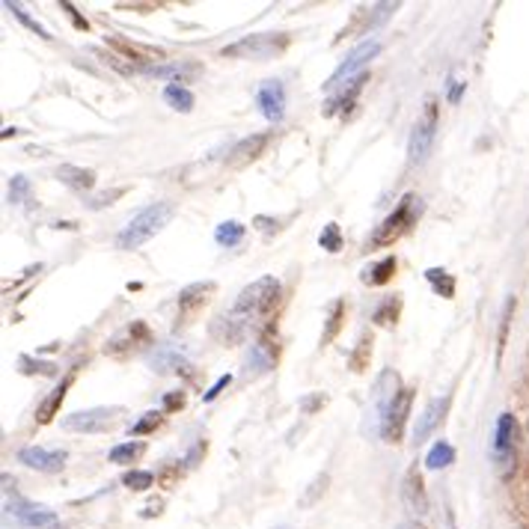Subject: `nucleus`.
Masks as SVG:
<instances>
[{
	"label": "nucleus",
	"mask_w": 529,
	"mask_h": 529,
	"mask_svg": "<svg viewBox=\"0 0 529 529\" xmlns=\"http://www.w3.org/2000/svg\"><path fill=\"white\" fill-rule=\"evenodd\" d=\"M324 405H327V395L324 392H312V395H306V399H301V410L304 413H316Z\"/></svg>",
	"instance_id": "nucleus-43"
},
{
	"label": "nucleus",
	"mask_w": 529,
	"mask_h": 529,
	"mask_svg": "<svg viewBox=\"0 0 529 529\" xmlns=\"http://www.w3.org/2000/svg\"><path fill=\"white\" fill-rule=\"evenodd\" d=\"M140 72L149 78H167L173 84H185L188 78L200 75V65L196 63H167V65H143Z\"/></svg>",
	"instance_id": "nucleus-21"
},
{
	"label": "nucleus",
	"mask_w": 529,
	"mask_h": 529,
	"mask_svg": "<svg viewBox=\"0 0 529 529\" xmlns=\"http://www.w3.org/2000/svg\"><path fill=\"white\" fill-rule=\"evenodd\" d=\"M369 360H372V333H363L357 339V348L351 354V372H366L369 369Z\"/></svg>",
	"instance_id": "nucleus-32"
},
{
	"label": "nucleus",
	"mask_w": 529,
	"mask_h": 529,
	"mask_svg": "<svg viewBox=\"0 0 529 529\" xmlns=\"http://www.w3.org/2000/svg\"><path fill=\"white\" fill-rule=\"evenodd\" d=\"M327 482H330V479H327V473H321V476H316V479H312V485H309V491H306V493H304V497H301V508H309V506H316V500H319V497H321V493H324Z\"/></svg>",
	"instance_id": "nucleus-38"
},
{
	"label": "nucleus",
	"mask_w": 529,
	"mask_h": 529,
	"mask_svg": "<svg viewBox=\"0 0 529 529\" xmlns=\"http://www.w3.org/2000/svg\"><path fill=\"white\" fill-rule=\"evenodd\" d=\"M173 218H176V205L167 203V200L146 205L140 214H134V218L128 220V226L117 238V247L119 250H137V247H143L149 238H155Z\"/></svg>",
	"instance_id": "nucleus-1"
},
{
	"label": "nucleus",
	"mask_w": 529,
	"mask_h": 529,
	"mask_svg": "<svg viewBox=\"0 0 529 529\" xmlns=\"http://www.w3.org/2000/svg\"><path fill=\"white\" fill-rule=\"evenodd\" d=\"M395 529H425V526H422L420 520H405V523H399Z\"/></svg>",
	"instance_id": "nucleus-50"
},
{
	"label": "nucleus",
	"mask_w": 529,
	"mask_h": 529,
	"mask_svg": "<svg viewBox=\"0 0 529 529\" xmlns=\"http://www.w3.org/2000/svg\"><path fill=\"white\" fill-rule=\"evenodd\" d=\"M366 80H369V75L363 72V75H357V78H351V80H345V84H339V92L330 98L327 107H324V117H333L339 107H354V105H357V95H360V90H363V84H366Z\"/></svg>",
	"instance_id": "nucleus-20"
},
{
	"label": "nucleus",
	"mask_w": 529,
	"mask_h": 529,
	"mask_svg": "<svg viewBox=\"0 0 529 529\" xmlns=\"http://www.w3.org/2000/svg\"><path fill=\"white\" fill-rule=\"evenodd\" d=\"M289 42H292L289 33H256V36H244L233 45H226L220 54L233 60H271L283 54Z\"/></svg>",
	"instance_id": "nucleus-4"
},
{
	"label": "nucleus",
	"mask_w": 529,
	"mask_h": 529,
	"mask_svg": "<svg viewBox=\"0 0 529 529\" xmlns=\"http://www.w3.org/2000/svg\"><path fill=\"white\" fill-rule=\"evenodd\" d=\"M122 193H125V188H113V191H105V193H98L95 200L90 203V208H105V205H113V200H119Z\"/></svg>",
	"instance_id": "nucleus-41"
},
{
	"label": "nucleus",
	"mask_w": 529,
	"mask_h": 529,
	"mask_svg": "<svg viewBox=\"0 0 529 529\" xmlns=\"http://www.w3.org/2000/svg\"><path fill=\"white\" fill-rule=\"evenodd\" d=\"M511 312H515V297H508V304H506V309H503V324H500V354H503V348H506V336H508Z\"/></svg>",
	"instance_id": "nucleus-42"
},
{
	"label": "nucleus",
	"mask_w": 529,
	"mask_h": 529,
	"mask_svg": "<svg viewBox=\"0 0 529 529\" xmlns=\"http://www.w3.org/2000/svg\"><path fill=\"white\" fill-rule=\"evenodd\" d=\"M143 452H146V443L143 440H131V443L113 446V449L107 452V458L113 461V464H131V461H137Z\"/></svg>",
	"instance_id": "nucleus-27"
},
{
	"label": "nucleus",
	"mask_w": 529,
	"mask_h": 529,
	"mask_svg": "<svg viewBox=\"0 0 529 529\" xmlns=\"http://www.w3.org/2000/svg\"><path fill=\"white\" fill-rule=\"evenodd\" d=\"M399 312H402V297H399V294L384 297L381 306L375 309V321L381 324V327H390V324L399 321Z\"/></svg>",
	"instance_id": "nucleus-30"
},
{
	"label": "nucleus",
	"mask_w": 529,
	"mask_h": 529,
	"mask_svg": "<svg viewBox=\"0 0 529 529\" xmlns=\"http://www.w3.org/2000/svg\"><path fill=\"white\" fill-rule=\"evenodd\" d=\"M211 294H214V283L211 279H205V283H193V286H185L178 292L176 297V306H178V319L181 321H188L193 319L196 312H200L208 301H211Z\"/></svg>",
	"instance_id": "nucleus-13"
},
{
	"label": "nucleus",
	"mask_w": 529,
	"mask_h": 529,
	"mask_svg": "<svg viewBox=\"0 0 529 529\" xmlns=\"http://www.w3.org/2000/svg\"><path fill=\"white\" fill-rule=\"evenodd\" d=\"M449 402H452V395H443V399H434L432 405L422 410V417L417 420V428H413V440L422 443V440H428V437L434 434V428L440 425V420H443L446 407H449Z\"/></svg>",
	"instance_id": "nucleus-17"
},
{
	"label": "nucleus",
	"mask_w": 529,
	"mask_h": 529,
	"mask_svg": "<svg viewBox=\"0 0 529 529\" xmlns=\"http://www.w3.org/2000/svg\"><path fill=\"white\" fill-rule=\"evenodd\" d=\"M425 277H428V283L434 286V292H440L443 297H452V294H455V279H452V274H446V271H440V268H428Z\"/></svg>",
	"instance_id": "nucleus-33"
},
{
	"label": "nucleus",
	"mask_w": 529,
	"mask_h": 529,
	"mask_svg": "<svg viewBox=\"0 0 529 529\" xmlns=\"http://www.w3.org/2000/svg\"><path fill=\"white\" fill-rule=\"evenodd\" d=\"M461 92H464V80H458V78H449V105H458L461 102Z\"/></svg>",
	"instance_id": "nucleus-47"
},
{
	"label": "nucleus",
	"mask_w": 529,
	"mask_h": 529,
	"mask_svg": "<svg viewBox=\"0 0 529 529\" xmlns=\"http://www.w3.org/2000/svg\"><path fill=\"white\" fill-rule=\"evenodd\" d=\"M164 422V417H161V410H146L143 417L131 425V434L134 437H143V434H149V432H155V428Z\"/></svg>",
	"instance_id": "nucleus-34"
},
{
	"label": "nucleus",
	"mask_w": 529,
	"mask_h": 529,
	"mask_svg": "<svg viewBox=\"0 0 529 529\" xmlns=\"http://www.w3.org/2000/svg\"><path fill=\"white\" fill-rule=\"evenodd\" d=\"M319 244H321V250H327V253H339L342 250V233H339V226L336 223H327L321 229V235H319Z\"/></svg>",
	"instance_id": "nucleus-35"
},
{
	"label": "nucleus",
	"mask_w": 529,
	"mask_h": 529,
	"mask_svg": "<svg viewBox=\"0 0 529 529\" xmlns=\"http://www.w3.org/2000/svg\"><path fill=\"white\" fill-rule=\"evenodd\" d=\"M9 511L15 518H18L27 529H42V526H54L57 523V515L51 508H45V506H33V503H15L9 506Z\"/></svg>",
	"instance_id": "nucleus-19"
},
{
	"label": "nucleus",
	"mask_w": 529,
	"mask_h": 529,
	"mask_svg": "<svg viewBox=\"0 0 529 529\" xmlns=\"http://www.w3.org/2000/svg\"><path fill=\"white\" fill-rule=\"evenodd\" d=\"M149 342H152V333H149V327H146L143 321H131L117 339H110V342L105 345V354H110V357H125V354L137 351L140 345H149Z\"/></svg>",
	"instance_id": "nucleus-12"
},
{
	"label": "nucleus",
	"mask_w": 529,
	"mask_h": 529,
	"mask_svg": "<svg viewBox=\"0 0 529 529\" xmlns=\"http://www.w3.org/2000/svg\"><path fill=\"white\" fill-rule=\"evenodd\" d=\"M381 42H378V39H366V42H363V45H357L354 48V51L348 54V57H345V63L339 65V69L333 72V75H330V80H327V90H336L339 84H342V80H351V78H357V72L363 69V65H369V60H375L378 54H381ZM363 75V72H360Z\"/></svg>",
	"instance_id": "nucleus-9"
},
{
	"label": "nucleus",
	"mask_w": 529,
	"mask_h": 529,
	"mask_svg": "<svg viewBox=\"0 0 529 529\" xmlns=\"http://www.w3.org/2000/svg\"><path fill=\"white\" fill-rule=\"evenodd\" d=\"M413 387H402L395 392L392 405L387 407V417H384V425H381V437L387 443H402V434H405V425H407V413H410V402H413Z\"/></svg>",
	"instance_id": "nucleus-8"
},
{
	"label": "nucleus",
	"mask_w": 529,
	"mask_h": 529,
	"mask_svg": "<svg viewBox=\"0 0 529 529\" xmlns=\"http://www.w3.org/2000/svg\"><path fill=\"white\" fill-rule=\"evenodd\" d=\"M4 6H6V9H9L12 15H15V18H18V21H21L24 27H27V30H33V33H36V36H42V39H51V33H48V30H45V27H42V24H39L36 18H30V15H27V12H24V9L18 6V4H4Z\"/></svg>",
	"instance_id": "nucleus-37"
},
{
	"label": "nucleus",
	"mask_w": 529,
	"mask_h": 529,
	"mask_svg": "<svg viewBox=\"0 0 529 529\" xmlns=\"http://www.w3.org/2000/svg\"><path fill=\"white\" fill-rule=\"evenodd\" d=\"M63 9H65V12H69V15H72V21H75V27H78V30H90L87 18H80V12H78V9L72 6V4H63Z\"/></svg>",
	"instance_id": "nucleus-48"
},
{
	"label": "nucleus",
	"mask_w": 529,
	"mask_h": 529,
	"mask_svg": "<svg viewBox=\"0 0 529 529\" xmlns=\"http://www.w3.org/2000/svg\"><path fill=\"white\" fill-rule=\"evenodd\" d=\"M65 455L63 449H42V446H24V449L18 452V461L33 470H39V473H57L63 470L65 464Z\"/></svg>",
	"instance_id": "nucleus-15"
},
{
	"label": "nucleus",
	"mask_w": 529,
	"mask_h": 529,
	"mask_svg": "<svg viewBox=\"0 0 529 529\" xmlns=\"http://www.w3.org/2000/svg\"><path fill=\"white\" fill-rule=\"evenodd\" d=\"M420 214H422V200H420L417 193H405V196H402V203L395 205V211H392L390 218H387V220L372 233V238H369L366 247L378 250V247H390V244H395V241H399L413 223L420 220Z\"/></svg>",
	"instance_id": "nucleus-3"
},
{
	"label": "nucleus",
	"mask_w": 529,
	"mask_h": 529,
	"mask_svg": "<svg viewBox=\"0 0 529 529\" xmlns=\"http://www.w3.org/2000/svg\"><path fill=\"white\" fill-rule=\"evenodd\" d=\"M256 105L262 110V117L268 122H279L286 113V87L283 80H264L256 92Z\"/></svg>",
	"instance_id": "nucleus-11"
},
{
	"label": "nucleus",
	"mask_w": 529,
	"mask_h": 529,
	"mask_svg": "<svg viewBox=\"0 0 529 529\" xmlns=\"http://www.w3.org/2000/svg\"><path fill=\"white\" fill-rule=\"evenodd\" d=\"M18 366H21V372H27V375H33V372H39V375H57V366H54V363H42V360H33V357H21Z\"/></svg>",
	"instance_id": "nucleus-39"
},
{
	"label": "nucleus",
	"mask_w": 529,
	"mask_h": 529,
	"mask_svg": "<svg viewBox=\"0 0 529 529\" xmlns=\"http://www.w3.org/2000/svg\"><path fill=\"white\" fill-rule=\"evenodd\" d=\"M452 461H455V449L446 440H437L432 446V452H428V458H425V467L428 470H443V467H449Z\"/></svg>",
	"instance_id": "nucleus-28"
},
{
	"label": "nucleus",
	"mask_w": 529,
	"mask_h": 529,
	"mask_svg": "<svg viewBox=\"0 0 529 529\" xmlns=\"http://www.w3.org/2000/svg\"><path fill=\"white\" fill-rule=\"evenodd\" d=\"M69 387H72V375L63 378L60 387H54L51 392L45 395V402L36 407V422H39V425H48V422H51L57 413H60V405H63V399H65V392H69Z\"/></svg>",
	"instance_id": "nucleus-23"
},
{
	"label": "nucleus",
	"mask_w": 529,
	"mask_h": 529,
	"mask_svg": "<svg viewBox=\"0 0 529 529\" xmlns=\"http://www.w3.org/2000/svg\"><path fill=\"white\" fill-rule=\"evenodd\" d=\"M152 482H155V476L149 473V470H128L122 476V485L131 488V491H149V488H152Z\"/></svg>",
	"instance_id": "nucleus-36"
},
{
	"label": "nucleus",
	"mask_w": 529,
	"mask_h": 529,
	"mask_svg": "<svg viewBox=\"0 0 529 529\" xmlns=\"http://www.w3.org/2000/svg\"><path fill=\"white\" fill-rule=\"evenodd\" d=\"M277 529H289V526H277Z\"/></svg>",
	"instance_id": "nucleus-52"
},
{
	"label": "nucleus",
	"mask_w": 529,
	"mask_h": 529,
	"mask_svg": "<svg viewBox=\"0 0 529 529\" xmlns=\"http://www.w3.org/2000/svg\"><path fill=\"white\" fill-rule=\"evenodd\" d=\"M164 102H167L173 110H178V113H191L193 105H196V98H193V92L188 87L167 84V87H164Z\"/></svg>",
	"instance_id": "nucleus-25"
},
{
	"label": "nucleus",
	"mask_w": 529,
	"mask_h": 529,
	"mask_svg": "<svg viewBox=\"0 0 529 529\" xmlns=\"http://www.w3.org/2000/svg\"><path fill=\"white\" fill-rule=\"evenodd\" d=\"M395 274V256H387L378 264H372L369 271H363V283L366 286H387Z\"/></svg>",
	"instance_id": "nucleus-26"
},
{
	"label": "nucleus",
	"mask_w": 529,
	"mask_h": 529,
	"mask_svg": "<svg viewBox=\"0 0 529 529\" xmlns=\"http://www.w3.org/2000/svg\"><path fill=\"white\" fill-rule=\"evenodd\" d=\"M402 500H405V506H407L410 515H417V518H425V515H428V497H425V485H422L420 467H410V470L405 473Z\"/></svg>",
	"instance_id": "nucleus-16"
},
{
	"label": "nucleus",
	"mask_w": 529,
	"mask_h": 529,
	"mask_svg": "<svg viewBox=\"0 0 529 529\" xmlns=\"http://www.w3.org/2000/svg\"><path fill=\"white\" fill-rule=\"evenodd\" d=\"M229 381H233V378H229V375H223V378H218V381H214V387L205 392V402H214V399H218V395L229 387Z\"/></svg>",
	"instance_id": "nucleus-46"
},
{
	"label": "nucleus",
	"mask_w": 529,
	"mask_h": 529,
	"mask_svg": "<svg viewBox=\"0 0 529 529\" xmlns=\"http://www.w3.org/2000/svg\"><path fill=\"white\" fill-rule=\"evenodd\" d=\"M107 42H110L113 48H119V51L125 54V60H155V57H161V51H152V48H140V45L125 42V39H119V36H110Z\"/></svg>",
	"instance_id": "nucleus-31"
},
{
	"label": "nucleus",
	"mask_w": 529,
	"mask_h": 529,
	"mask_svg": "<svg viewBox=\"0 0 529 529\" xmlns=\"http://www.w3.org/2000/svg\"><path fill=\"white\" fill-rule=\"evenodd\" d=\"M185 402H188V395L185 392H181V390H176V392H167V395H164V410H181V407H185Z\"/></svg>",
	"instance_id": "nucleus-44"
},
{
	"label": "nucleus",
	"mask_w": 529,
	"mask_h": 529,
	"mask_svg": "<svg viewBox=\"0 0 529 529\" xmlns=\"http://www.w3.org/2000/svg\"><path fill=\"white\" fill-rule=\"evenodd\" d=\"M395 384H399L395 372H384L381 378H378L375 392H372V405L366 407V420H363V428H360L363 434H369V432H378V434H381V425H384V417H387V407L392 405L395 392H399V390H395Z\"/></svg>",
	"instance_id": "nucleus-7"
},
{
	"label": "nucleus",
	"mask_w": 529,
	"mask_h": 529,
	"mask_svg": "<svg viewBox=\"0 0 529 529\" xmlns=\"http://www.w3.org/2000/svg\"><path fill=\"white\" fill-rule=\"evenodd\" d=\"M268 134H250V137H244L233 146V152H229V167H244V164H250L256 161L262 152H264V146H268Z\"/></svg>",
	"instance_id": "nucleus-18"
},
{
	"label": "nucleus",
	"mask_w": 529,
	"mask_h": 529,
	"mask_svg": "<svg viewBox=\"0 0 529 529\" xmlns=\"http://www.w3.org/2000/svg\"><path fill=\"white\" fill-rule=\"evenodd\" d=\"M277 301H279V279L277 277H262L238 294V301H235L233 309H229V316L250 330V324L268 316V312L277 306Z\"/></svg>",
	"instance_id": "nucleus-2"
},
{
	"label": "nucleus",
	"mask_w": 529,
	"mask_h": 529,
	"mask_svg": "<svg viewBox=\"0 0 529 529\" xmlns=\"http://www.w3.org/2000/svg\"><path fill=\"white\" fill-rule=\"evenodd\" d=\"M244 233H247V226H244V223H238V220H226V223L218 226V233H214V241H218L220 247H235V244H241Z\"/></svg>",
	"instance_id": "nucleus-29"
},
{
	"label": "nucleus",
	"mask_w": 529,
	"mask_h": 529,
	"mask_svg": "<svg viewBox=\"0 0 529 529\" xmlns=\"http://www.w3.org/2000/svg\"><path fill=\"white\" fill-rule=\"evenodd\" d=\"M434 137H437V98H425V107H422V117L413 122L410 131V146H407V155L410 164H425L428 155L434 149Z\"/></svg>",
	"instance_id": "nucleus-5"
},
{
	"label": "nucleus",
	"mask_w": 529,
	"mask_h": 529,
	"mask_svg": "<svg viewBox=\"0 0 529 529\" xmlns=\"http://www.w3.org/2000/svg\"><path fill=\"white\" fill-rule=\"evenodd\" d=\"M515 440H518V422L511 413H500L497 428H493V443H491V458L497 464L500 476H508L515 467Z\"/></svg>",
	"instance_id": "nucleus-6"
},
{
	"label": "nucleus",
	"mask_w": 529,
	"mask_h": 529,
	"mask_svg": "<svg viewBox=\"0 0 529 529\" xmlns=\"http://www.w3.org/2000/svg\"><path fill=\"white\" fill-rule=\"evenodd\" d=\"M256 226L264 229V233H271V229H277V220H271V218H256Z\"/></svg>",
	"instance_id": "nucleus-49"
},
{
	"label": "nucleus",
	"mask_w": 529,
	"mask_h": 529,
	"mask_svg": "<svg viewBox=\"0 0 529 529\" xmlns=\"http://www.w3.org/2000/svg\"><path fill=\"white\" fill-rule=\"evenodd\" d=\"M203 455H205V440H196L193 449L185 455V461H181V464H185V467H196V461H200Z\"/></svg>",
	"instance_id": "nucleus-45"
},
{
	"label": "nucleus",
	"mask_w": 529,
	"mask_h": 529,
	"mask_svg": "<svg viewBox=\"0 0 529 529\" xmlns=\"http://www.w3.org/2000/svg\"><path fill=\"white\" fill-rule=\"evenodd\" d=\"M57 178L63 181L65 188H72L78 193L95 188V173L87 170V167H75V164H63V167H57Z\"/></svg>",
	"instance_id": "nucleus-22"
},
{
	"label": "nucleus",
	"mask_w": 529,
	"mask_h": 529,
	"mask_svg": "<svg viewBox=\"0 0 529 529\" xmlns=\"http://www.w3.org/2000/svg\"><path fill=\"white\" fill-rule=\"evenodd\" d=\"M119 413V407H92V410H78L69 413L63 420L65 432H84V434H98V432H107L113 425V417Z\"/></svg>",
	"instance_id": "nucleus-10"
},
{
	"label": "nucleus",
	"mask_w": 529,
	"mask_h": 529,
	"mask_svg": "<svg viewBox=\"0 0 529 529\" xmlns=\"http://www.w3.org/2000/svg\"><path fill=\"white\" fill-rule=\"evenodd\" d=\"M342 321H345V301H333L327 306V319H324V330H321V348L339 336Z\"/></svg>",
	"instance_id": "nucleus-24"
},
{
	"label": "nucleus",
	"mask_w": 529,
	"mask_h": 529,
	"mask_svg": "<svg viewBox=\"0 0 529 529\" xmlns=\"http://www.w3.org/2000/svg\"><path fill=\"white\" fill-rule=\"evenodd\" d=\"M277 366V342L262 336L256 345H250V354L244 360V378H259Z\"/></svg>",
	"instance_id": "nucleus-14"
},
{
	"label": "nucleus",
	"mask_w": 529,
	"mask_h": 529,
	"mask_svg": "<svg viewBox=\"0 0 529 529\" xmlns=\"http://www.w3.org/2000/svg\"><path fill=\"white\" fill-rule=\"evenodd\" d=\"M15 134H18V128H4V140L6 137H15Z\"/></svg>",
	"instance_id": "nucleus-51"
},
{
	"label": "nucleus",
	"mask_w": 529,
	"mask_h": 529,
	"mask_svg": "<svg viewBox=\"0 0 529 529\" xmlns=\"http://www.w3.org/2000/svg\"><path fill=\"white\" fill-rule=\"evenodd\" d=\"M27 191H30V181L24 176H12V181H9V203L18 205L27 196Z\"/></svg>",
	"instance_id": "nucleus-40"
}]
</instances>
